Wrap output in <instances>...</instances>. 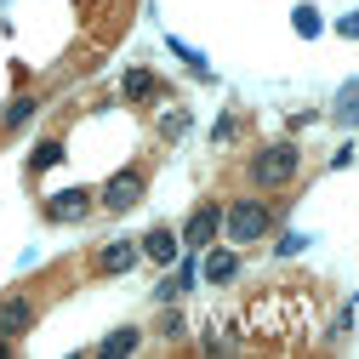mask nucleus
I'll use <instances>...</instances> for the list:
<instances>
[{"mask_svg": "<svg viewBox=\"0 0 359 359\" xmlns=\"http://www.w3.org/2000/svg\"><path fill=\"white\" fill-rule=\"evenodd\" d=\"M297 165H302V149H297V143H268V149H257V160H251V183H257V189H280V183L297 177Z\"/></svg>", "mask_w": 359, "mask_h": 359, "instance_id": "f257e3e1", "label": "nucleus"}, {"mask_svg": "<svg viewBox=\"0 0 359 359\" xmlns=\"http://www.w3.org/2000/svg\"><path fill=\"white\" fill-rule=\"evenodd\" d=\"M268 222H274V211H268L262 200H234L229 211H222V234H229V245H257L268 234Z\"/></svg>", "mask_w": 359, "mask_h": 359, "instance_id": "f03ea898", "label": "nucleus"}, {"mask_svg": "<svg viewBox=\"0 0 359 359\" xmlns=\"http://www.w3.org/2000/svg\"><path fill=\"white\" fill-rule=\"evenodd\" d=\"M34 331V302L29 297H0V337H29Z\"/></svg>", "mask_w": 359, "mask_h": 359, "instance_id": "7ed1b4c3", "label": "nucleus"}, {"mask_svg": "<svg viewBox=\"0 0 359 359\" xmlns=\"http://www.w3.org/2000/svg\"><path fill=\"white\" fill-rule=\"evenodd\" d=\"M109 211H131V205H137L143 200V171H120V177H109V189L97 194Z\"/></svg>", "mask_w": 359, "mask_h": 359, "instance_id": "20e7f679", "label": "nucleus"}, {"mask_svg": "<svg viewBox=\"0 0 359 359\" xmlns=\"http://www.w3.org/2000/svg\"><path fill=\"white\" fill-rule=\"evenodd\" d=\"M217 234H222V211H217V205H194V217L183 222V240H189L194 251H205Z\"/></svg>", "mask_w": 359, "mask_h": 359, "instance_id": "39448f33", "label": "nucleus"}, {"mask_svg": "<svg viewBox=\"0 0 359 359\" xmlns=\"http://www.w3.org/2000/svg\"><path fill=\"white\" fill-rule=\"evenodd\" d=\"M177 245H183V240H177V234H171V229H149V234H143V245H137V251H143V257H149V262H160V268H165V262H177Z\"/></svg>", "mask_w": 359, "mask_h": 359, "instance_id": "423d86ee", "label": "nucleus"}, {"mask_svg": "<svg viewBox=\"0 0 359 359\" xmlns=\"http://www.w3.org/2000/svg\"><path fill=\"white\" fill-rule=\"evenodd\" d=\"M154 92H160L154 69H126V74H120V97H131V103H149Z\"/></svg>", "mask_w": 359, "mask_h": 359, "instance_id": "0eeeda50", "label": "nucleus"}, {"mask_svg": "<svg viewBox=\"0 0 359 359\" xmlns=\"http://www.w3.org/2000/svg\"><path fill=\"white\" fill-rule=\"evenodd\" d=\"M131 262H137V245H131V240H109V245L97 251V268H103V274H126Z\"/></svg>", "mask_w": 359, "mask_h": 359, "instance_id": "6e6552de", "label": "nucleus"}, {"mask_svg": "<svg viewBox=\"0 0 359 359\" xmlns=\"http://www.w3.org/2000/svg\"><path fill=\"white\" fill-rule=\"evenodd\" d=\"M200 274H205L211 285H229V280L240 274V257H234V251H205V268H200Z\"/></svg>", "mask_w": 359, "mask_h": 359, "instance_id": "1a4fd4ad", "label": "nucleus"}, {"mask_svg": "<svg viewBox=\"0 0 359 359\" xmlns=\"http://www.w3.org/2000/svg\"><path fill=\"white\" fill-rule=\"evenodd\" d=\"M46 211L52 217H86V211H92V194H86V189H63V194L46 200Z\"/></svg>", "mask_w": 359, "mask_h": 359, "instance_id": "9d476101", "label": "nucleus"}, {"mask_svg": "<svg viewBox=\"0 0 359 359\" xmlns=\"http://www.w3.org/2000/svg\"><path fill=\"white\" fill-rule=\"evenodd\" d=\"M137 348H143V337L131 331V325H120V331H109V337H103V348H97V353H103V359H120V353H137Z\"/></svg>", "mask_w": 359, "mask_h": 359, "instance_id": "9b49d317", "label": "nucleus"}, {"mask_svg": "<svg viewBox=\"0 0 359 359\" xmlns=\"http://www.w3.org/2000/svg\"><path fill=\"white\" fill-rule=\"evenodd\" d=\"M337 120L342 126H359V80H348L342 92H337Z\"/></svg>", "mask_w": 359, "mask_h": 359, "instance_id": "f8f14e48", "label": "nucleus"}, {"mask_svg": "<svg viewBox=\"0 0 359 359\" xmlns=\"http://www.w3.org/2000/svg\"><path fill=\"white\" fill-rule=\"evenodd\" d=\"M57 160H63V143H57V137H46V143H40V149L29 154V171H52Z\"/></svg>", "mask_w": 359, "mask_h": 359, "instance_id": "ddd939ff", "label": "nucleus"}, {"mask_svg": "<svg viewBox=\"0 0 359 359\" xmlns=\"http://www.w3.org/2000/svg\"><path fill=\"white\" fill-rule=\"evenodd\" d=\"M291 23H297V34H302V40H313V34L325 29V18L313 12V6H297V12H291Z\"/></svg>", "mask_w": 359, "mask_h": 359, "instance_id": "4468645a", "label": "nucleus"}, {"mask_svg": "<svg viewBox=\"0 0 359 359\" xmlns=\"http://www.w3.org/2000/svg\"><path fill=\"white\" fill-rule=\"evenodd\" d=\"M34 109H40V103H34V97H18V103H12V109H6V126H23V120H29V114H34Z\"/></svg>", "mask_w": 359, "mask_h": 359, "instance_id": "2eb2a0df", "label": "nucleus"}, {"mask_svg": "<svg viewBox=\"0 0 359 359\" xmlns=\"http://www.w3.org/2000/svg\"><path fill=\"white\" fill-rule=\"evenodd\" d=\"M165 46H171V52H177V57H183V63H189V69H200V74H205V57H200V52H194V46H183V40H165Z\"/></svg>", "mask_w": 359, "mask_h": 359, "instance_id": "dca6fc26", "label": "nucleus"}, {"mask_svg": "<svg viewBox=\"0 0 359 359\" xmlns=\"http://www.w3.org/2000/svg\"><path fill=\"white\" fill-rule=\"evenodd\" d=\"M274 251H280V257H297V251H308V234H285Z\"/></svg>", "mask_w": 359, "mask_h": 359, "instance_id": "f3484780", "label": "nucleus"}, {"mask_svg": "<svg viewBox=\"0 0 359 359\" xmlns=\"http://www.w3.org/2000/svg\"><path fill=\"white\" fill-rule=\"evenodd\" d=\"M160 331H165V337L177 342V337H183V331H189V320H183V313H177V308H171V313H165V325H160Z\"/></svg>", "mask_w": 359, "mask_h": 359, "instance_id": "a211bd4d", "label": "nucleus"}, {"mask_svg": "<svg viewBox=\"0 0 359 359\" xmlns=\"http://www.w3.org/2000/svg\"><path fill=\"white\" fill-rule=\"evenodd\" d=\"M337 34H342V40H359V12H348V18L337 23Z\"/></svg>", "mask_w": 359, "mask_h": 359, "instance_id": "6ab92c4d", "label": "nucleus"}]
</instances>
